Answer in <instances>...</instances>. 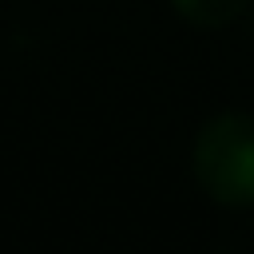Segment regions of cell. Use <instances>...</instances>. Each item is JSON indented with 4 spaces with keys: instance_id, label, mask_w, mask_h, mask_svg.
<instances>
[{
    "instance_id": "2",
    "label": "cell",
    "mask_w": 254,
    "mask_h": 254,
    "mask_svg": "<svg viewBox=\"0 0 254 254\" xmlns=\"http://www.w3.org/2000/svg\"><path fill=\"white\" fill-rule=\"evenodd\" d=\"M171 4L179 8L183 20H190L198 28H222V24L238 20L246 8V0H171Z\"/></svg>"
},
{
    "instance_id": "1",
    "label": "cell",
    "mask_w": 254,
    "mask_h": 254,
    "mask_svg": "<svg viewBox=\"0 0 254 254\" xmlns=\"http://www.w3.org/2000/svg\"><path fill=\"white\" fill-rule=\"evenodd\" d=\"M194 179L222 206L254 202V115H214L194 139Z\"/></svg>"
}]
</instances>
